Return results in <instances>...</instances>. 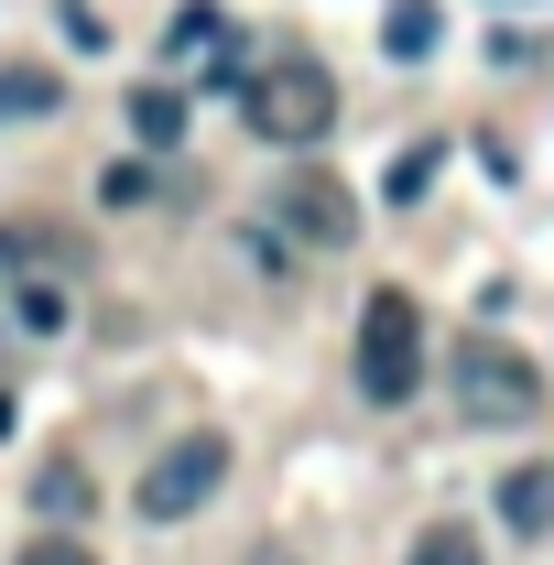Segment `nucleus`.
<instances>
[{
	"label": "nucleus",
	"instance_id": "nucleus-7",
	"mask_svg": "<svg viewBox=\"0 0 554 565\" xmlns=\"http://www.w3.org/2000/svg\"><path fill=\"white\" fill-rule=\"evenodd\" d=\"M131 141L141 152H174L185 141V87H131Z\"/></svg>",
	"mask_w": 554,
	"mask_h": 565
},
{
	"label": "nucleus",
	"instance_id": "nucleus-4",
	"mask_svg": "<svg viewBox=\"0 0 554 565\" xmlns=\"http://www.w3.org/2000/svg\"><path fill=\"white\" fill-rule=\"evenodd\" d=\"M217 490H228V435H207V424H196V435H174V446L141 468L131 511H141V522H185V511H207Z\"/></svg>",
	"mask_w": 554,
	"mask_h": 565
},
{
	"label": "nucleus",
	"instance_id": "nucleus-12",
	"mask_svg": "<svg viewBox=\"0 0 554 565\" xmlns=\"http://www.w3.org/2000/svg\"><path fill=\"white\" fill-rule=\"evenodd\" d=\"M0 109H55V76H33V66H11V76H0Z\"/></svg>",
	"mask_w": 554,
	"mask_h": 565
},
{
	"label": "nucleus",
	"instance_id": "nucleus-13",
	"mask_svg": "<svg viewBox=\"0 0 554 565\" xmlns=\"http://www.w3.org/2000/svg\"><path fill=\"white\" fill-rule=\"evenodd\" d=\"M22 565H98V555H87L76 533H33V544H22Z\"/></svg>",
	"mask_w": 554,
	"mask_h": 565
},
{
	"label": "nucleus",
	"instance_id": "nucleus-2",
	"mask_svg": "<svg viewBox=\"0 0 554 565\" xmlns=\"http://www.w3.org/2000/svg\"><path fill=\"white\" fill-rule=\"evenodd\" d=\"M446 392H457V414H468V424H533V414H544V370L511 349V338H457Z\"/></svg>",
	"mask_w": 554,
	"mask_h": 565
},
{
	"label": "nucleus",
	"instance_id": "nucleus-11",
	"mask_svg": "<svg viewBox=\"0 0 554 565\" xmlns=\"http://www.w3.org/2000/svg\"><path fill=\"white\" fill-rule=\"evenodd\" d=\"M44 511H87V468L76 457H44Z\"/></svg>",
	"mask_w": 554,
	"mask_h": 565
},
{
	"label": "nucleus",
	"instance_id": "nucleus-10",
	"mask_svg": "<svg viewBox=\"0 0 554 565\" xmlns=\"http://www.w3.org/2000/svg\"><path fill=\"white\" fill-rule=\"evenodd\" d=\"M392 55H435V0H392Z\"/></svg>",
	"mask_w": 554,
	"mask_h": 565
},
{
	"label": "nucleus",
	"instance_id": "nucleus-9",
	"mask_svg": "<svg viewBox=\"0 0 554 565\" xmlns=\"http://www.w3.org/2000/svg\"><path fill=\"white\" fill-rule=\"evenodd\" d=\"M11 327H22V338H55V327H66V294H55V282H22V294H11Z\"/></svg>",
	"mask_w": 554,
	"mask_h": 565
},
{
	"label": "nucleus",
	"instance_id": "nucleus-15",
	"mask_svg": "<svg viewBox=\"0 0 554 565\" xmlns=\"http://www.w3.org/2000/svg\"><path fill=\"white\" fill-rule=\"evenodd\" d=\"M0 435H11V392H0Z\"/></svg>",
	"mask_w": 554,
	"mask_h": 565
},
{
	"label": "nucleus",
	"instance_id": "nucleus-3",
	"mask_svg": "<svg viewBox=\"0 0 554 565\" xmlns=\"http://www.w3.org/2000/svg\"><path fill=\"white\" fill-rule=\"evenodd\" d=\"M414 381H424V305L403 282H381L359 305V392L370 403H414Z\"/></svg>",
	"mask_w": 554,
	"mask_h": 565
},
{
	"label": "nucleus",
	"instance_id": "nucleus-6",
	"mask_svg": "<svg viewBox=\"0 0 554 565\" xmlns=\"http://www.w3.org/2000/svg\"><path fill=\"white\" fill-rule=\"evenodd\" d=\"M500 522H511V533H544L554 522V457H522V468L500 479Z\"/></svg>",
	"mask_w": 554,
	"mask_h": 565
},
{
	"label": "nucleus",
	"instance_id": "nucleus-14",
	"mask_svg": "<svg viewBox=\"0 0 554 565\" xmlns=\"http://www.w3.org/2000/svg\"><path fill=\"white\" fill-rule=\"evenodd\" d=\"M98 196H109V207H141V196H152V174H141V163H109V174H98Z\"/></svg>",
	"mask_w": 554,
	"mask_h": 565
},
{
	"label": "nucleus",
	"instance_id": "nucleus-5",
	"mask_svg": "<svg viewBox=\"0 0 554 565\" xmlns=\"http://www.w3.org/2000/svg\"><path fill=\"white\" fill-rule=\"evenodd\" d=\"M273 217L294 228V250H348V239H359V196H348L327 163H294L283 196H273Z\"/></svg>",
	"mask_w": 554,
	"mask_h": 565
},
{
	"label": "nucleus",
	"instance_id": "nucleus-1",
	"mask_svg": "<svg viewBox=\"0 0 554 565\" xmlns=\"http://www.w3.org/2000/svg\"><path fill=\"white\" fill-rule=\"evenodd\" d=\"M239 109H251V131L273 141V152H316V141L338 131V76L316 66V55H283L239 87Z\"/></svg>",
	"mask_w": 554,
	"mask_h": 565
},
{
	"label": "nucleus",
	"instance_id": "nucleus-8",
	"mask_svg": "<svg viewBox=\"0 0 554 565\" xmlns=\"http://www.w3.org/2000/svg\"><path fill=\"white\" fill-rule=\"evenodd\" d=\"M403 565H489V555H479V533H468V522H424Z\"/></svg>",
	"mask_w": 554,
	"mask_h": 565
}]
</instances>
